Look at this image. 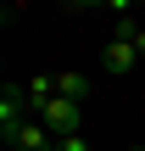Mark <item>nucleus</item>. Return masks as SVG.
<instances>
[{
  "label": "nucleus",
  "instance_id": "nucleus-1",
  "mask_svg": "<svg viewBox=\"0 0 145 151\" xmlns=\"http://www.w3.org/2000/svg\"><path fill=\"white\" fill-rule=\"evenodd\" d=\"M39 123L61 140V134H78L84 129V101H67V95H50L45 106H39Z\"/></svg>",
  "mask_w": 145,
  "mask_h": 151
},
{
  "label": "nucleus",
  "instance_id": "nucleus-2",
  "mask_svg": "<svg viewBox=\"0 0 145 151\" xmlns=\"http://www.w3.org/2000/svg\"><path fill=\"white\" fill-rule=\"evenodd\" d=\"M134 62H140V45H134L129 34H112V39L101 45V67H106L112 78H129V73H134Z\"/></svg>",
  "mask_w": 145,
  "mask_h": 151
},
{
  "label": "nucleus",
  "instance_id": "nucleus-3",
  "mask_svg": "<svg viewBox=\"0 0 145 151\" xmlns=\"http://www.w3.org/2000/svg\"><path fill=\"white\" fill-rule=\"evenodd\" d=\"M34 112H28V95H22V84H6L0 90V134H6V146L17 140V129L28 123Z\"/></svg>",
  "mask_w": 145,
  "mask_h": 151
},
{
  "label": "nucleus",
  "instance_id": "nucleus-4",
  "mask_svg": "<svg viewBox=\"0 0 145 151\" xmlns=\"http://www.w3.org/2000/svg\"><path fill=\"white\" fill-rule=\"evenodd\" d=\"M11 146H17V151H50V146H56V134H50L39 118H28V123L17 129V140H11Z\"/></svg>",
  "mask_w": 145,
  "mask_h": 151
},
{
  "label": "nucleus",
  "instance_id": "nucleus-5",
  "mask_svg": "<svg viewBox=\"0 0 145 151\" xmlns=\"http://www.w3.org/2000/svg\"><path fill=\"white\" fill-rule=\"evenodd\" d=\"M89 90H95L89 73H56V95H67V101H89Z\"/></svg>",
  "mask_w": 145,
  "mask_h": 151
},
{
  "label": "nucleus",
  "instance_id": "nucleus-6",
  "mask_svg": "<svg viewBox=\"0 0 145 151\" xmlns=\"http://www.w3.org/2000/svg\"><path fill=\"white\" fill-rule=\"evenodd\" d=\"M56 151H89V140H84V134H61V140H56Z\"/></svg>",
  "mask_w": 145,
  "mask_h": 151
},
{
  "label": "nucleus",
  "instance_id": "nucleus-7",
  "mask_svg": "<svg viewBox=\"0 0 145 151\" xmlns=\"http://www.w3.org/2000/svg\"><path fill=\"white\" fill-rule=\"evenodd\" d=\"M129 151H145V146H129Z\"/></svg>",
  "mask_w": 145,
  "mask_h": 151
},
{
  "label": "nucleus",
  "instance_id": "nucleus-8",
  "mask_svg": "<svg viewBox=\"0 0 145 151\" xmlns=\"http://www.w3.org/2000/svg\"><path fill=\"white\" fill-rule=\"evenodd\" d=\"M134 6H145V0H134Z\"/></svg>",
  "mask_w": 145,
  "mask_h": 151
},
{
  "label": "nucleus",
  "instance_id": "nucleus-9",
  "mask_svg": "<svg viewBox=\"0 0 145 151\" xmlns=\"http://www.w3.org/2000/svg\"><path fill=\"white\" fill-rule=\"evenodd\" d=\"M67 6H73V0H67Z\"/></svg>",
  "mask_w": 145,
  "mask_h": 151
},
{
  "label": "nucleus",
  "instance_id": "nucleus-10",
  "mask_svg": "<svg viewBox=\"0 0 145 151\" xmlns=\"http://www.w3.org/2000/svg\"><path fill=\"white\" fill-rule=\"evenodd\" d=\"M50 151H56V146H50Z\"/></svg>",
  "mask_w": 145,
  "mask_h": 151
}]
</instances>
